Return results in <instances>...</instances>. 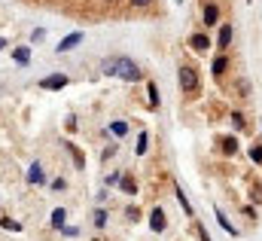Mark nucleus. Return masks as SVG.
<instances>
[{
	"label": "nucleus",
	"instance_id": "7ed1b4c3",
	"mask_svg": "<svg viewBox=\"0 0 262 241\" xmlns=\"http://www.w3.org/2000/svg\"><path fill=\"white\" fill-rule=\"evenodd\" d=\"M189 46H192L195 52H208V49H210V40H208V34H192Z\"/></svg>",
	"mask_w": 262,
	"mask_h": 241
},
{
	"label": "nucleus",
	"instance_id": "393cba45",
	"mask_svg": "<svg viewBox=\"0 0 262 241\" xmlns=\"http://www.w3.org/2000/svg\"><path fill=\"white\" fill-rule=\"evenodd\" d=\"M119 180H122V174H110L107 177V186H113V183H119Z\"/></svg>",
	"mask_w": 262,
	"mask_h": 241
},
{
	"label": "nucleus",
	"instance_id": "f8f14e48",
	"mask_svg": "<svg viewBox=\"0 0 262 241\" xmlns=\"http://www.w3.org/2000/svg\"><path fill=\"white\" fill-rule=\"evenodd\" d=\"M226 67H229L226 55H216V58H213V74H216V76H220V74H226Z\"/></svg>",
	"mask_w": 262,
	"mask_h": 241
},
{
	"label": "nucleus",
	"instance_id": "6e6552de",
	"mask_svg": "<svg viewBox=\"0 0 262 241\" xmlns=\"http://www.w3.org/2000/svg\"><path fill=\"white\" fill-rule=\"evenodd\" d=\"M28 180H31V183H43V180H46V174H43V168H40L37 162L28 168Z\"/></svg>",
	"mask_w": 262,
	"mask_h": 241
},
{
	"label": "nucleus",
	"instance_id": "1a4fd4ad",
	"mask_svg": "<svg viewBox=\"0 0 262 241\" xmlns=\"http://www.w3.org/2000/svg\"><path fill=\"white\" fill-rule=\"evenodd\" d=\"M229 43H232V25H223L220 28V49H229Z\"/></svg>",
	"mask_w": 262,
	"mask_h": 241
},
{
	"label": "nucleus",
	"instance_id": "a878e982",
	"mask_svg": "<svg viewBox=\"0 0 262 241\" xmlns=\"http://www.w3.org/2000/svg\"><path fill=\"white\" fill-rule=\"evenodd\" d=\"M131 3H134V6H150L153 0H131Z\"/></svg>",
	"mask_w": 262,
	"mask_h": 241
},
{
	"label": "nucleus",
	"instance_id": "6ab92c4d",
	"mask_svg": "<svg viewBox=\"0 0 262 241\" xmlns=\"http://www.w3.org/2000/svg\"><path fill=\"white\" fill-rule=\"evenodd\" d=\"M250 159H253L256 165H262V147H256V144L250 147Z\"/></svg>",
	"mask_w": 262,
	"mask_h": 241
},
{
	"label": "nucleus",
	"instance_id": "9d476101",
	"mask_svg": "<svg viewBox=\"0 0 262 241\" xmlns=\"http://www.w3.org/2000/svg\"><path fill=\"white\" fill-rule=\"evenodd\" d=\"M216 220H220V226H223V229H226V232H229V235H238V229H235V226H232L229 220H226V214H223L220 208H216Z\"/></svg>",
	"mask_w": 262,
	"mask_h": 241
},
{
	"label": "nucleus",
	"instance_id": "423d86ee",
	"mask_svg": "<svg viewBox=\"0 0 262 241\" xmlns=\"http://www.w3.org/2000/svg\"><path fill=\"white\" fill-rule=\"evenodd\" d=\"M150 229H153V232H162V229H165V211L162 208H156L150 214Z\"/></svg>",
	"mask_w": 262,
	"mask_h": 241
},
{
	"label": "nucleus",
	"instance_id": "dca6fc26",
	"mask_svg": "<svg viewBox=\"0 0 262 241\" xmlns=\"http://www.w3.org/2000/svg\"><path fill=\"white\" fill-rule=\"evenodd\" d=\"M110 131L116 134V137H122V134H128V125H125L122 119H119V122H110Z\"/></svg>",
	"mask_w": 262,
	"mask_h": 241
},
{
	"label": "nucleus",
	"instance_id": "0eeeda50",
	"mask_svg": "<svg viewBox=\"0 0 262 241\" xmlns=\"http://www.w3.org/2000/svg\"><path fill=\"white\" fill-rule=\"evenodd\" d=\"M216 19H220V9H216V3H208L204 6V25H216Z\"/></svg>",
	"mask_w": 262,
	"mask_h": 241
},
{
	"label": "nucleus",
	"instance_id": "2eb2a0df",
	"mask_svg": "<svg viewBox=\"0 0 262 241\" xmlns=\"http://www.w3.org/2000/svg\"><path fill=\"white\" fill-rule=\"evenodd\" d=\"M177 202L183 204V211H186V217H192V204H189V199H186V192L177 186Z\"/></svg>",
	"mask_w": 262,
	"mask_h": 241
},
{
	"label": "nucleus",
	"instance_id": "a211bd4d",
	"mask_svg": "<svg viewBox=\"0 0 262 241\" xmlns=\"http://www.w3.org/2000/svg\"><path fill=\"white\" fill-rule=\"evenodd\" d=\"M235 150H238V141H235V137H226V141H223V153H229V156H232Z\"/></svg>",
	"mask_w": 262,
	"mask_h": 241
},
{
	"label": "nucleus",
	"instance_id": "b1692460",
	"mask_svg": "<svg viewBox=\"0 0 262 241\" xmlns=\"http://www.w3.org/2000/svg\"><path fill=\"white\" fill-rule=\"evenodd\" d=\"M3 229H13V232H18L21 223H16V220H3Z\"/></svg>",
	"mask_w": 262,
	"mask_h": 241
},
{
	"label": "nucleus",
	"instance_id": "ddd939ff",
	"mask_svg": "<svg viewBox=\"0 0 262 241\" xmlns=\"http://www.w3.org/2000/svg\"><path fill=\"white\" fill-rule=\"evenodd\" d=\"M119 186H122V192H128V196H134V192H138V183H134L131 177H122Z\"/></svg>",
	"mask_w": 262,
	"mask_h": 241
},
{
	"label": "nucleus",
	"instance_id": "bb28decb",
	"mask_svg": "<svg viewBox=\"0 0 262 241\" xmlns=\"http://www.w3.org/2000/svg\"><path fill=\"white\" fill-rule=\"evenodd\" d=\"M0 49H6V40L3 37H0Z\"/></svg>",
	"mask_w": 262,
	"mask_h": 241
},
{
	"label": "nucleus",
	"instance_id": "f03ea898",
	"mask_svg": "<svg viewBox=\"0 0 262 241\" xmlns=\"http://www.w3.org/2000/svg\"><path fill=\"white\" fill-rule=\"evenodd\" d=\"M180 89L183 92H195L198 89V71L195 67H180Z\"/></svg>",
	"mask_w": 262,
	"mask_h": 241
},
{
	"label": "nucleus",
	"instance_id": "f3484780",
	"mask_svg": "<svg viewBox=\"0 0 262 241\" xmlns=\"http://www.w3.org/2000/svg\"><path fill=\"white\" fill-rule=\"evenodd\" d=\"M52 226H55V229H61V226H64V211H61V208H55V211H52Z\"/></svg>",
	"mask_w": 262,
	"mask_h": 241
},
{
	"label": "nucleus",
	"instance_id": "aec40b11",
	"mask_svg": "<svg viewBox=\"0 0 262 241\" xmlns=\"http://www.w3.org/2000/svg\"><path fill=\"white\" fill-rule=\"evenodd\" d=\"M150 107H158V89H156V83H150Z\"/></svg>",
	"mask_w": 262,
	"mask_h": 241
},
{
	"label": "nucleus",
	"instance_id": "20e7f679",
	"mask_svg": "<svg viewBox=\"0 0 262 241\" xmlns=\"http://www.w3.org/2000/svg\"><path fill=\"white\" fill-rule=\"evenodd\" d=\"M79 43H83V34H79V31L76 34H67V37L58 43V52H70L73 46H79Z\"/></svg>",
	"mask_w": 262,
	"mask_h": 241
},
{
	"label": "nucleus",
	"instance_id": "4be33fe9",
	"mask_svg": "<svg viewBox=\"0 0 262 241\" xmlns=\"http://www.w3.org/2000/svg\"><path fill=\"white\" fill-rule=\"evenodd\" d=\"M64 147H67V150H70V156L76 159V165H79V168H83V156H79V153H76V147H73V144H64Z\"/></svg>",
	"mask_w": 262,
	"mask_h": 241
},
{
	"label": "nucleus",
	"instance_id": "39448f33",
	"mask_svg": "<svg viewBox=\"0 0 262 241\" xmlns=\"http://www.w3.org/2000/svg\"><path fill=\"white\" fill-rule=\"evenodd\" d=\"M40 86H43V89H64V86H67V76H64V74L46 76V79H40Z\"/></svg>",
	"mask_w": 262,
	"mask_h": 241
},
{
	"label": "nucleus",
	"instance_id": "4468645a",
	"mask_svg": "<svg viewBox=\"0 0 262 241\" xmlns=\"http://www.w3.org/2000/svg\"><path fill=\"white\" fill-rule=\"evenodd\" d=\"M146 144H150V134L140 131V134H138V147H134V150H138V156H143V153H146Z\"/></svg>",
	"mask_w": 262,
	"mask_h": 241
},
{
	"label": "nucleus",
	"instance_id": "9b49d317",
	"mask_svg": "<svg viewBox=\"0 0 262 241\" xmlns=\"http://www.w3.org/2000/svg\"><path fill=\"white\" fill-rule=\"evenodd\" d=\"M13 55H16V61H18V64H28V61H31V49H28V46H18Z\"/></svg>",
	"mask_w": 262,
	"mask_h": 241
},
{
	"label": "nucleus",
	"instance_id": "f257e3e1",
	"mask_svg": "<svg viewBox=\"0 0 262 241\" xmlns=\"http://www.w3.org/2000/svg\"><path fill=\"white\" fill-rule=\"evenodd\" d=\"M104 74H113L119 79H140L138 64L128 61V58H110V61H104Z\"/></svg>",
	"mask_w": 262,
	"mask_h": 241
},
{
	"label": "nucleus",
	"instance_id": "412c9836",
	"mask_svg": "<svg viewBox=\"0 0 262 241\" xmlns=\"http://www.w3.org/2000/svg\"><path fill=\"white\" fill-rule=\"evenodd\" d=\"M95 226H98V229L107 226V214H104V211H95Z\"/></svg>",
	"mask_w": 262,
	"mask_h": 241
},
{
	"label": "nucleus",
	"instance_id": "5701e85b",
	"mask_svg": "<svg viewBox=\"0 0 262 241\" xmlns=\"http://www.w3.org/2000/svg\"><path fill=\"white\" fill-rule=\"evenodd\" d=\"M232 122H235V129H244V116L241 113H232Z\"/></svg>",
	"mask_w": 262,
	"mask_h": 241
}]
</instances>
